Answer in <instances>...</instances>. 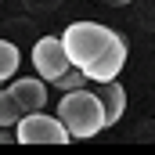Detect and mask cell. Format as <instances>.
Here are the masks:
<instances>
[{"mask_svg": "<svg viewBox=\"0 0 155 155\" xmlns=\"http://www.w3.org/2000/svg\"><path fill=\"white\" fill-rule=\"evenodd\" d=\"M58 119H61V126L69 130V137H76V141L94 137V134L105 130V108H101L97 94L87 90V87L65 90V97L58 101Z\"/></svg>", "mask_w": 155, "mask_h": 155, "instance_id": "6da1fadb", "label": "cell"}, {"mask_svg": "<svg viewBox=\"0 0 155 155\" xmlns=\"http://www.w3.org/2000/svg\"><path fill=\"white\" fill-rule=\"evenodd\" d=\"M116 29H108V25H97V22H72L65 33H61V51H65V58H69V65H76V69H87L90 61H97L112 43H116Z\"/></svg>", "mask_w": 155, "mask_h": 155, "instance_id": "7a4b0ae2", "label": "cell"}, {"mask_svg": "<svg viewBox=\"0 0 155 155\" xmlns=\"http://www.w3.org/2000/svg\"><path fill=\"white\" fill-rule=\"evenodd\" d=\"M15 141L22 144H65L72 141L69 130L61 126L58 116H47V112H29L15 123Z\"/></svg>", "mask_w": 155, "mask_h": 155, "instance_id": "3957f363", "label": "cell"}, {"mask_svg": "<svg viewBox=\"0 0 155 155\" xmlns=\"http://www.w3.org/2000/svg\"><path fill=\"white\" fill-rule=\"evenodd\" d=\"M33 69H36V76L43 79V83L58 79L65 69H69V58H65L58 36H40L36 40V47H33Z\"/></svg>", "mask_w": 155, "mask_h": 155, "instance_id": "277c9868", "label": "cell"}, {"mask_svg": "<svg viewBox=\"0 0 155 155\" xmlns=\"http://www.w3.org/2000/svg\"><path fill=\"white\" fill-rule=\"evenodd\" d=\"M126 51H130V47H126V40H123V36H116V43H112V47H108V51H105L97 61H90V65L83 69V72H87V79H90V83L116 79L119 72L126 69Z\"/></svg>", "mask_w": 155, "mask_h": 155, "instance_id": "5b68a950", "label": "cell"}, {"mask_svg": "<svg viewBox=\"0 0 155 155\" xmlns=\"http://www.w3.org/2000/svg\"><path fill=\"white\" fill-rule=\"evenodd\" d=\"M11 97L18 101V108H22V116H29V112H43V105H47V87H43V79L40 76H18L11 79Z\"/></svg>", "mask_w": 155, "mask_h": 155, "instance_id": "8992f818", "label": "cell"}, {"mask_svg": "<svg viewBox=\"0 0 155 155\" xmlns=\"http://www.w3.org/2000/svg\"><path fill=\"white\" fill-rule=\"evenodd\" d=\"M94 94H97V101L105 108V130L116 126L123 119V112H126V90H123V83L119 79H105V83L94 87Z\"/></svg>", "mask_w": 155, "mask_h": 155, "instance_id": "52a82bcc", "label": "cell"}, {"mask_svg": "<svg viewBox=\"0 0 155 155\" xmlns=\"http://www.w3.org/2000/svg\"><path fill=\"white\" fill-rule=\"evenodd\" d=\"M18 65H22V54H18V47L15 43H7V40H0V83H7V79L18 72Z\"/></svg>", "mask_w": 155, "mask_h": 155, "instance_id": "ba28073f", "label": "cell"}, {"mask_svg": "<svg viewBox=\"0 0 155 155\" xmlns=\"http://www.w3.org/2000/svg\"><path fill=\"white\" fill-rule=\"evenodd\" d=\"M18 119H22L18 101L11 97V90H7V87H0V126H15Z\"/></svg>", "mask_w": 155, "mask_h": 155, "instance_id": "9c48e42d", "label": "cell"}, {"mask_svg": "<svg viewBox=\"0 0 155 155\" xmlns=\"http://www.w3.org/2000/svg\"><path fill=\"white\" fill-rule=\"evenodd\" d=\"M51 83H54V87H58V90L65 94V90H76V87H87L90 79H87V72H83V69H76V65H69V69H65L61 76H58V79H51Z\"/></svg>", "mask_w": 155, "mask_h": 155, "instance_id": "30bf717a", "label": "cell"}, {"mask_svg": "<svg viewBox=\"0 0 155 155\" xmlns=\"http://www.w3.org/2000/svg\"><path fill=\"white\" fill-rule=\"evenodd\" d=\"M33 15H54L58 7H61V0H22Z\"/></svg>", "mask_w": 155, "mask_h": 155, "instance_id": "8fae6325", "label": "cell"}, {"mask_svg": "<svg viewBox=\"0 0 155 155\" xmlns=\"http://www.w3.org/2000/svg\"><path fill=\"white\" fill-rule=\"evenodd\" d=\"M11 137H15V134H11V130H0V144H7V141H11Z\"/></svg>", "mask_w": 155, "mask_h": 155, "instance_id": "7c38bea8", "label": "cell"}, {"mask_svg": "<svg viewBox=\"0 0 155 155\" xmlns=\"http://www.w3.org/2000/svg\"><path fill=\"white\" fill-rule=\"evenodd\" d=\"M105 4H112V7H123V4H130V0H105Z\"/></svg>", "mask_w": 155, "mask_h": 155, "instance_id": "4fadbf2b", "label": "cell"}, {"mask_svg": "<svg viewBox=\"0 0 155 155\" xmlns=\"http://www.w3.org/2000/svg\"><path fill=\"white\" fill-rule=\"evenodd\" d=\"M0 87H4V83H0Z\"/></svg>", "mask_w": 155, "mask_h": 155, "instance_id": "5bb4252c", "label": "cell"}]
</instances>
